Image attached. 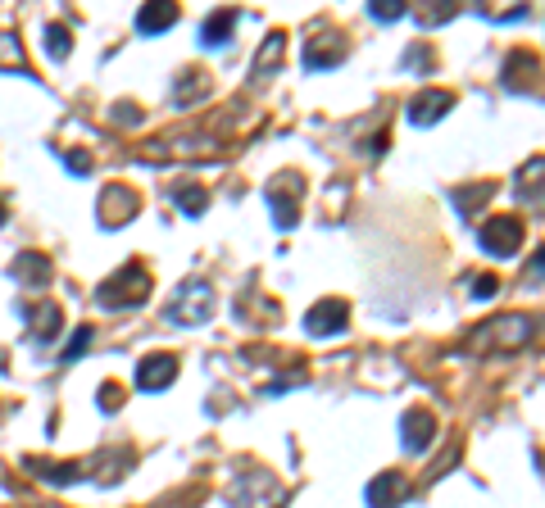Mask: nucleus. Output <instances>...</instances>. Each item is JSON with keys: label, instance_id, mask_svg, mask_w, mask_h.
Here are the masks:
<instances>
[{"label": "nucleus", "instance_id": "obj_1", "mask_svg": "<svg viewBox=\"0 0 545 508\" xmlns=\"http://www.w3.org/2000/svg\"><path fill=\"white\" fill-rule=\"evenodd\" d=\"M532 318L527 313H496L491 323H482V327H473L468 332V341H464V350L468 354H514V350H523L527 341H532Z\"/></svg>", "mask_w": 545, "mask_h": 508}, {"label": "nucleus", "instance_id": "obj_2", "mask_svg": "<svg viewBox=\"0 0 545 508\" xmlns=\"http://www.w3.org/2000/svg\"><path fill=\"white\" fill-rule=\"evenodd\" d=\"M146 295H150V273L141 264L119 268L114 277H105V282L96 286L100 309H137V304H146Z\"/></svg>", "mask_w": 545, "mask_h": 508}, {"label": "nucleus", "instance_id": "obj_3", "mask_svg": "<svg viewBox=\"0 0 545 508\" xmlns=\"http://www.w3.org/2000/svg\"><path fill=\"white\" fill-rule=\"evenodd\" d=\"M209 313H214V291H209V282H200V277L182 282L178 291L169 295V304H164V318H169V323H178V327L209 323Z\"/></svg>", "mask_w": 545, "mask_h": 508}, {"label": "nucleus", "instance_id": "obj_4", "mask_svg": "<svg viewBox=\"0 0 545 508\" xmlns=\"http://www.w3.org/2000/svg\"><path fill=\"white\" fill-rule=\"evenodd\" d=\"M477 241H482V250L491 254V259H509V254L523 245V223H518V218H509V214L486 218L482 232H477Z\"/></svg>", "mask_w": 545, "mask_h": 508}, {"label": "nucleus", "instance_id": "obj_5", "mask_svg": "<svg viewBox=\"0 0 545 508\" xmlns=\"http://www.w3.org/2000/svg\"><path fill=\"white\" fill-rule=\"evenodd\" d=\"M514 182H518V186H514L518 205H523L527 214H545V155L527 159V164L518 168Z\"/></svg>", "mask_w": 545, "mask_h": 508}, {"label": "nucleus", "instance_id": "obj_6", "mask_svg": "<svg viewBox=\"0 0 545 508\" xmlns=\"http://www.w3.org/2000/svg\"><path fill=\"white\" fill-rule=\"evenodd\" d=\"M346 323H350V304L337 300V295L318 300L314 309L305 313V332L309 336H337V332H346Z\"/></svg>", "mask_w": 545, "mask_h": 508}, {"label": "nucleus", "instance_id": "obj_7", "mask_svg": "<svg viewBox=\"0 0 545 508\" xmlns=\"http://www.w3.org/2000/svg\"><path fill=\"white\" fill-rule=\"evenodd\" d=\"M178 381V354H146L137 363V391H164Z\"/></svg>", "mask_w": 545, "mask_h": 508}, {"label": "nucleus", "instance_id": "obj_8", "mask_svg": "<svg viewBox=\"0 0 545 508\" xmlns=\"http://www.w3.org/2000/svg\"><path fill=\"white\" fill-rule=\"evenodd\" d=\"M432 436H436V418L427 409H409L405 418H400V445H405L409 454H427L432 450Z\"/></svg>", "mask_w": 545, "mask_h": 508}, {"label": "nucleus", "instance_id": "obj_9", "mask_svg": "<svg viewBox=\"0 0 545 508\" xmlns=\"http://www.w3.org/2000/svg\"><path fill=\"white\" fill-rule=\"evenodd\" d=\"M455 109V96L450 91H441V87H432V91H418L414 100H409V123L414 127H432L441 114H450Z\"/></svg>", "mask_w": 545, "mask_h": 508}, {"label": "nucleus", "instance_id": "obj_10", "mask_svg": "<svg viewBox=\"0 0 545 508\" xmlns=\"http://www.w3.org/2000/svg\"><path fill=\"white\" fill-rule=\"evenodd\" d=\"M137 196H132L128 186H105L100 191V223L105 227H123L132 214H137Z\"/></svg>", "mask_w": 545, "mask_h": 508}, {"label": "nucleus", "instance_id": "obj_11", "mask_svg": "<svg viewBox=\"0 0 545 508\" xmlns=\"http://www.w3.org/2000/svg\"><path fill=\"white\" fill-rule=\"evenodd\" d=\"M341 59H346V37H337V32H323V37H314L305 46V69H337Z\"/></svg>", "mask_w": 545, "mask_h": 508}, {"label": "nucleus", "instance_id": "obj_12", "mask_svg": "<svg viewBox=\"0 0 545 508\" xmlns=\"http://www.w3.org/2000/svg\"><path fill=\"white\" fill-rule=\"evenodd\" d=\"M368 508H396L400 499L409 495V481L400 477V472H382V477H373L368 481Z\"/></svg>", "mask_w": 545, "mask_h": 508}, {"label": "nucleus", "instance_id": "obj_13", "mask_svg": "<svg viewBox=\"0 0 545 508\" xmlns=\"http://www.w3.org/2000/svg\"><path fill=\"white\" fill-rule=\"evenodd\" d=\"M28 327H32V336H37L41 345H50L55 336H60V327H64V313H60V304L55 300H41V304H32L28 309Z\"/></svg>", "mask_w": 545, "mask_h": 508}, {"label": "nucleus", "instance_id": "obj_14", "mask_svg": "<svg viewBox=\"0 0 545 508\" xmlns=\"http://www.w3.org/2000/svg\"><path fill=\"white\" fill-rule=\"evenodd\" d=\"M178 23V5H159V0H150V5H141L137 10V32L141 37H155V32L173 28Z\"/></svg>", "mask_w": 545, "mask_h": 508}, {"label": "nucleus", "instance_id": "obj_15", "mask_svg": "<svg viewBox=\"0 0 545 508\" xmlns=\"http://www.w3.org/2000/svg\"><path fill=\"white\" fill-rule=\"evenodd\" d=\"M291 177H282L278 186H268V209L278 227H296V186H287Z\"/></svg>", "mask_w": 545, "mask_h": 508}, {"label": "nucleus", "instance_id": "obj_16", "mask_svg": "<svg viewBox=\"0 0 545 508\" xmlns=\"http://www.w3.org/2000/svg\"><path fill=\"white\" fill-rule=\"evenodd\" d=\"M169 196H173V205H178L187 218H200V214L209 209V196L200 191L196 182H178V186H169Z\"/></svg>", "mask_w": 545, "mask_h": 508}, {"label": "nucleus", "instance_id": "obj_17", "mask_svg": "<svg viewBox=\"0 0 545 508\" xmlns=\"http://www.w3.org/2000/svg\"><path fill=\"white\" fill-rule=\"evenodd\" d=\"M232 28H237V14H232V10H214L205 23H200V41H205V46H223Z\"/></svg>", "mask_w": 545, "mask_h": 508}, {"label": "nucleus", "instance_id": "obj_18", "mask_svg": "<svg viewBox=\"0 0 545 508\" xmlns=\"http://www.w3.org/2000/svg\"><path fill=\"white\" fill-rule=\"evenodd\" d=\"M532 73H536V59L527 55V50H514V55H509V64H505V87L509 91H523L527 82H532Z\"/></svg>", "mask_w": 545, "mask_h": 508}, {"label": "nucleus", "instance_id": "obj_19", "mask_svg": "<svg viewBox=\"0 0 545 508\" xmlns=\"http://www.w3.org/2000/svg\"><path fill=\"white\" fill-rule=\"evenodd\" d=\"M14 282H28V286L50 282V259H41V254H19V264H14Z\"/></svg>", "mask_w": 545, "mask_h": 508}, {"label": "nucleus", "instance_id": "obj_20", "mask_svg": "<svg viewBox=\"0 0 545 508\" xmlns=\"http://www.w3.org/2000/svg\"><path fill=\"white\" fill-rule=\"evenodd\" d=\"M491 191H496L491 182H473V186H464V191H455V209H459L464 218H473L477 209H482L486 200H491Z\"/></svg>", "mask_w": 545, "mask_h": 508}, {"label": "nucleus", "instance_id": "obj_21", "mask_svg": "<svg viewBox=\"0 0 545 508\" xmlns=\"http://www.w3.org/2000/svg\"><path fill=\"white\" fill-rule=\"evenodd\" d=\"M205 91H209V82H205V73H196V69L178 73V82H173V100H178V105H191V100L205 96Z\"/></svg>", "mask_w": 545, "mask_h": 508}, {"label": "nucleus", "instance_id": "obj_22", "mask_svg": "<svg viewBox=\"0 0 545 508\" xmlns=\"http://www.w3.org/2000/svg\"><path fill=\"white\" fill-rule=\"evenodd\" d=\"M282 41H287V37H282V32H273V37H264V46H259V59H255V69H250V73H255V82H264L268 64H273V69H278V64H282Z\"/></svg>", "mask_w": 545, "mask_h": 508}, {"label": "nucleus", "instance_id": "obj_23", "mask_svg": "<svg viewBox=\"0 0 545 508\" xmlns=\"http://www.w3.org/2000/svg\"><path fill=\"white\" fill-rule=\"evenodd\" d=\"M28 468H37V472H46V477L41 481H55V486H73V481H78V463H41V459H32Z\"/></svg>", "mask_w": 545, "mask_h": 508}, {"label": "nucleus", "instance_id": "obj_24", "mask_svg": "<svg viewBox=\"0 0 545 508\" xmlns=\"http://www.w3.org/2000/svg\"><path fill=\"white\" fill-rule=\"evenodd\" d=\"M46 55L50 59H69V28L50 23V28H46Z\"/></svg>", "mask_w": 545, "mask_h": 508}, {"label": "nucleus", "instance_id": "obj_25", "mask_svg": "<svg viewBox=\"0 0 545 508\" xmlns=\"http://www.w3.org/2000/svg\"><path fill=\"white\" fill-rule=\"evenodd\" d=\"M368 14H373L377 23H396V19H405V5H400V0H373V5H368Z\"/></svg>", "mask_w": 545, "mask_h": 508}, {"label": "nucleus", "instance_id": "obj_26", "mask_svg": "<svg viewBox=\"0 0 545 508\" xmlns=\"http://www.w3.org/2000/svg\"><path fill=\"white\" fill-rule=\"evenodd\" d=\"M455 19V5H446V0H432V10H418V23L423 28H436V23Z\"/></svg>", "mask_w": 545, "mask_h": 508}, {"label": "nucleus", "instance_id": "obj_27", "mask_svg": "<svg viewBox=\"0 0 545 508\" xmlns=\"http://www.w3.org/2000/svg\"><path fill=\"white\" fill-rule=\"evenodd\" d=\"M0 64H23V46L10 32H0Z\"/></svg>", "mask_w": 545, "mask_h": 508}, {"label": "nucleus", "instance_id": "obj_28", "mask_svg": "<svg viewBox=\"0 0 545 508\" xmlns=\"http://www.w3.org/2000/svg\"><path fill=\"white\" fill-rule=\"evenodd\" d=\"M545 282V245L536 250V259L527 264V273H523V286H541Z\"/></svg>", "mask_w": 545, "mask_h": 508}, {"label": "nucleus", "instance_id": "obj_29", "mask_svg": "<svg viewBox=\"0 0 545 508\" xmlns=\"http://www.w3.org/2000/svg\"><path fill=\"white\" fill-rule=\"evenodd\" d=\"M87 345H91V327H78V332H73V341H69V350H64V359H78Z\"/></svg>", "mask_w": 545, "mask_h": 508}, {"label": "nucleus", "instance_id": "obj_30", "mask_svg": "<svg viewBox=\"0 0 545 508\" xmlns=\"http://www.w3.org/2000/svg\"><path fill=\"white\" fill-rule=\"evenodd\" d=\"M496 291H500L496 277H477V282H473V300H491Z\"/></svg>", "mask_w": 545, "mask_h": 508}, {"label": "nucleus", "instance_id": "obj_31", "mask_svg": "<svg viewBox=\"0 0 545 508\" xmlns=\"http://www.w3.org/2000/svg\"><path fill=\"white\" fill-rule=\"evenodd\" d=\"M64 164H69L73 173H91V159L82 155V150H69V155H64Z\"/></svg>", "mask_w": 545, "mask_h": 508}, {"label": "nucleus", "instance_id": "obj_32", "mask_svg": "<svg viewBox=\"0 0 545 508\" xmlns=\"http://www.w3.org/2000/svg\"><path fill=\"white\" fill-rule=\"evenodd\" d=\"M114 123H141L137 105H114Z\"/></svg>", "mask_w": 545, "mask_h": 508}, {"label": "nucleus", "instance_id": "obj_33", "mask_svg": "<svg viewBox=\"0 0 545 508\" xmlns=\"http://www.w3.org/2000/svg\"><path fill=\"white\" fill-rule=\"evenodd\" d=\"M0 227H5V200H0Z\"/></svg>", "mask_w": 545, "mask_h": 508}]
</instances>
